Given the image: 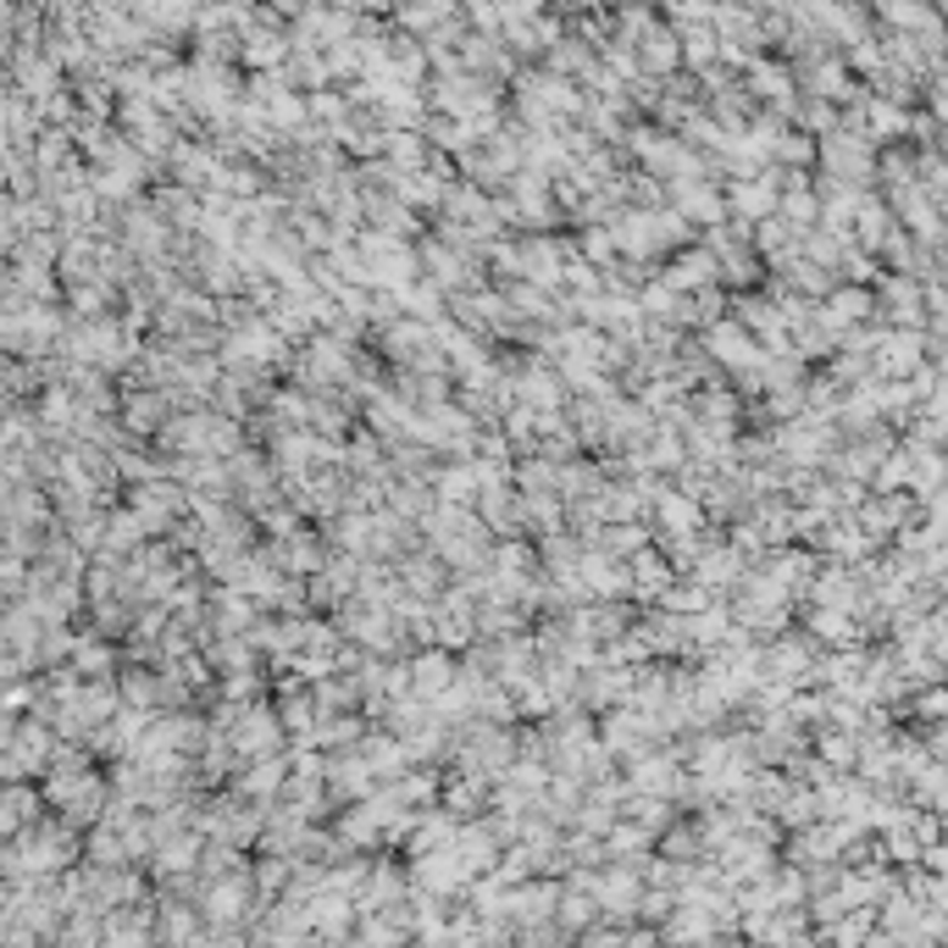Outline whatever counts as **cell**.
Returning a JSON list of instances; mask_svg holds the SVG:
<instances>
[{"mask_svg": "<svg viewBox=\"0 0 948 948\" xmlns=\"http://www.w3.org/2000/svg\"><path fill=\"white\" fill-rule=\"evenodd\" d=\"M56 327H62V316L45 311V300H34V305L18 300L12 316H7V344H12V355H40L56 338Z\"/></svg>", "mask_w": 948, "mask_h": 948, "instance_id": "6da1fadb", "label": "cell"}, {"mask_svg": "<svg viewBox=\"0 0 948 948\" xmlns=\"http://www.w3.org/2000/svg\"><path fill=\"white\" fill-rule=\"evenodd\" d=\"M45 760H51V732H45V727H23V721H12L7 777L18 782V777H29V771H45Z\"/></svg>", "mask_w": 948, "mask_h": 948, "instance_id": "7a4b0ae2", "label": "cell"}, {"mask_svg": "<svg viewBox=\"0 0 948 948\" xmlns=\"http://www.w3.org/2000/svg\"><path fill=\"white\" fill-rule=\"evenodd\" d=\"M633 588H638V594H649V600H666V588H671V566H666L655 550H638V555H633Z\"/></svg>", "mask_w": 948, "mask_h": 948, "instance_id": "3957f363", "label": "cell"}, {"mask_svg": "<svg viewBox=\"0 0 948 948\" xmlns=\"http://www.w3.org/2000/svg\"><path fill=\"white\" fill-rule=\"evenodd\" d=\"M633 788H644V793H660V799H666V793H677V788H683V765H677L671 754H666V760H644V765L633 771Z\"/></svg>", "mask_w": 948, "mask_h": 948, "instance_id": "277c9868", "label": "cell"}, {"mask_svg": "<svg viewBox=\"0 0 948 948\" xmlns=\"http://www.w3.org/2000/svg\"><path fill=\"white\" fill-rule=\"evenodd\" d=\"M29 810H45V799H40V793H29V788H12V793H7V832L34 826L40 815H29Z\"/></svg>", "mask_w": 948, "mask_h": 948, "instance_id": "5b68a950", "label": "cell"}]
</instances>
